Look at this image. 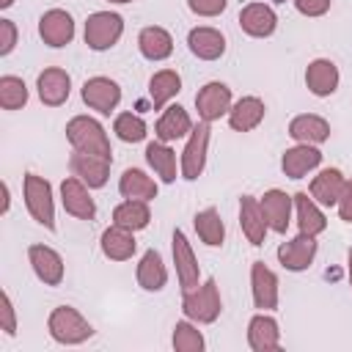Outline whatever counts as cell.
<instances>
[{"label": "cell", "instance_id": "6da1fadb", "mask_svg": "<svg viewBox=\"0 0 352 352\" xmlns=\"http://www.w3.org/2000/svg\"><path fill=\"white\" fill-rule=\"evenodd\" d=\"M47 330H50L52 341H58L63 346H77V344H82V341H88L94 336L91 322L72 305L52 308V314L47 319Z\"/></svg>", "mask_w": 352, "mask_h": 352}, {"label": "cell", "instance_id": "7a4b0ae2", "mask_svg": "<svg viewBox=\"0 0 352 352\" xmlns=\"http://www.w3.org/2000/svg\"><path fill=\"white\" fill-rule=\"evenodd\" d=\"M66 140L72 143L74 151H85V154H99V157H113L110 148V138L104 132V126L91 118V116H74L66 124Z\"/></svg>", "mask_w": 352, "mask_h": 352}, {"label": "cell", "instance_id": "3957f363", "mask_svg": "<svg viewBox=\"0 0 352 352\" xmlns=\"http://www.w3.org/2000/svg\"><path fill=\"white\" fill-rule=\"evenodd\" d=\"M182 311L190 322L195 324H212L220 311H223V300H220V289H217V280L209 278L204 280L201 286H195L192 292H184L182 297Z\"/></svg>", "mask_w": 352, "mask_h": 352}, {"label": "cell", "instance_id": "277c9868", "mask_svg": "<svg viewBox=\"0 0 352 352\" xmlns=\"http://www.w3.org/2000/svg\"><path fill=\"white\" fill-rule=\"evenodd\" d=\"M25 206L38 226L55 231V201H52V187L44 176L25 173Z\"/></svg>", "mask_w": 352, "mask_h": 352}, {"label": "cell", "instance_id": "5b68a950", "mask_svg": "<svg viewBox=\"0 0 352 352\" xmlns=\"http://www.w3.org/2000/svg\"><path fill=\"white\" fill-rule=\"evenodd\" d=\"M124 36V16L116 11H94L85 19V44L94 52H104Z\"/></svg>", "mask_w": 352, "mask_h": 352}, {"label": "cell", "instance_id": "8992f818", "mask_svg": "<svg viewBox=\"0 0 352 352\" xmlns=\"http://www.w3.org/2000/svg\"><path fill=\"white\" fill-rule=\"evenodd\" d=\"M209 121H201L198 126H192L190 132V140L179 157V168H182V179L187 182H195L204 168H206V148H209Z\"/></svg>", "mask_w": 352, "mask_h": 352}, {"label": "cell", "instance_id": "52a82bcc", "mask_svg": "<svg viewBox=\"0 0 352 352\" xmlns=\"http://www.w3.org/2000/svg\"><path fill=\"white\" fill-rule=\"evenodd\" d=\"M80 96L91 110H96L102 116H110L121 102V85L110 77H88L82 82Z\"/></svg>", "mask_w": 352, "mask_h": 352}, {"label": "cell", "instance_id": "ba28073f", "mask_svg": "<svg viewBox=\"0 0 352 352\" xmlns=\"http://www.w3.org/2000/svg\"><path fill=\"white\" fill-rule=\"evenodd\" d=\"M170 250H173L176 278H179L182 292H192L195 286H201V267H198V258H195V253H192V248H190V242H187V236H184L182 228L173 231Z\"/></svg>", "mask_w": 352, "mask_h": 352}, {"label": "cell", "instance_id": "9c48e42d", "mask_svg": "<svg viewBox=\"0 0 352 352\" xmlns=\"http://www.w3.org/2000/svg\"><path fill=\"white\" fill-rule=\"evenodd\" d=\"M195 110H198V118L201 121H217L223 116H228L231 110V88L220 80H212L206 82L198 94H195Z\"/></svg>", "mask_w": 352, "mask_h": 352}, {"label": "cell", "instance_id": "30bf717a", "mask_svg": "<svg viewBox=\"0 0 352 352\" xmlns=\"http://www.w3.org/2000/svg\"><path fill=\"white\" fill-rule=\"evenodd\" d=\"M110 162H113V157H99V154L74 151V154L69 157V170H72V176H77L80 182H85L91 190H99V187L107 184Z\"/></svg>", "mask_w": 352, "mask_h": 352}, {"label": "cell", "instance_id": "8fae6325", "mask_svg": "<svg viewBox=\"0 0 352 352\" xmlns=\"http://www.w3.org/2000/svg\"><path fill=\"white\" fill-rule=\"evenodd\" d=\"M88 190L91 187L85 182H80L77 176H66L60 182V204L77 220H94L96 217V204H94Z\"/></svg>", "mask_w": 352, "mask_h": 352}, {"label": "cell", "instance_id": "7c38bea8", "mask_svg": "<svg viewBox=\"0 0 352 352\" xmlns=\"http://www.w3.org/2000/svg\"><path fill=\"white\" fill-rule=\"evenodd\" d=\"M38 36L47 47H66L74 38V19L63 8H50L38 19Z\"/></svg>", "mask_w": 352, "mask_h": 352}, {"label": "cell", "instance_id": "4fadbf2b", "mask_svg": "<svg viewBox=\"0 0 352 352\" xmlns=\"http://www.w3.org/2000/svg\"><path fill=\"white\" fill-rule=\"evenodd\" d=\"M316 236H308V234H297L294 239L289 242H280L278 248V261L283 264V270L289 272H302L314 264V256H316Z\"/></svg>", "mask_w": 352, "mask_h": 352}, {"label": "cell", "instance_id": "5bb4252c", "mask_svg": "<svg viewBox=\"0 0 352 352\" xmlns=\"http://www.w3.org/2000/svg\"><path fill=\"white\" fill-rule=\"evenodd\" d=\"M28 261L36 272V278L44 286H60L63 280V258L58 250H52L50 245H30L28 248Z\"/></svg>", "mask_w": 352, "mask_h": 352}, {"label": "cell", "instance_id": "9a60e30c", "mask_svg": "<svg viewBox=\"0 0 352 352\" xmlns=\"http://www.w3.org/2000/svg\"><path fill=\"white\" fill-rule=\"evenodd\" d=\"M250 292H253V305L258 311L278 308V275L264 261L250 264Z\"/></svg>", "mask_w": 352, "mask_h": 352}, {"label": "cell", "instance_id": "2e32d148", "mask_svg": "<svg viewBox=\"0 0 352 352\" xmlns=\"http://www.w3.org/2000/svg\"><path fill=\"white\" fill-rule=\"evenodd\" d=\"M36 91L47 107H60L72 94V77H69V72L50 66L36 77Z\"/></svg>", "mask_w": 352, "mask_h": 352}, {"label": "cell", "instance_id": "e0dca14e", "mask_svg": "<svg viewBox=\"0 0 352 352\" xmlns=\"http://www.w3.org/2000/svg\"><path fill=\"white\" fill-rule=\"evenodd\" d=\"M258 201H261V209H264V217H267L270 231H275V234H286V231H289V223H292V206H294V198L286 195L283 190L272 187V190H267Z\"/></svg>", "mask_w": 352, "mask_h": 352}, {"label": "cell", "instance_id": "ac0fdd59", "mask_svg": "<svg viewBox=\"0 0 352 352\" xmlns=\"http://www.w3.org/2000/svg\"><path fill=\"white\" fill-rule=\"evenodd\" d=\"M239 226H242V234L245 239L258 248L264 245V236H267V217H264V209H261V201L253 198V195H242L239 198Z\"/></svg>", "mask_w": 352, "mask_h": 352}, {"label": "cell", "instance_id": "d6986e66", "mask_svg": "<svg viewBox=\"0 0 352 352\" xmlns=\"http://www.w3.org/2000/svg\"><path fill=\"white\" fill-rule=\"evenodd\" d=\"M239 28L253 38H267L278 28V16L267 3H248L239 11Z\"/></svg>", "mask_w": 352, "mask_h": 352}, {"label": "cell", "instance_id": "ffe728a7", "mask_svg": "<svg viewBox=\"0 0 352 352\" xmlns=\"http://www.w3.org/2000/svg\"><path fill=\"white\" fill-rule=\"evenodd\" d=\"M192 132V118L190 113L182 107V104H165L162 107V116L154 126V138L162 140V143H173L184 135Z\"/></svg>", "mask_w": 352, "mask_h": 352}, {"label": "cell", "instance_id": "44dd1931", "mask_svg": "<svg viewBox=\"0 0 352 352\" xmlns=\"http://www.w3.org/2000/svg\"><path fill=\"white\" fill-rule=\"evenodd\" d=\"M319 162H322V151H319L316 146H311V143H297V146H292V148L283 151V157H280V170H283V176H289V179H302L308 170L319 168Z\"/></svg>", "mask_w": 352, "mask_h": 352}, {"label": "cell", "instance_id": "7402d4cb", "mask_svg": "<svg viewBox=\"0 0 352 352\" xmlns=\"http://www.w3.org/2000/svg\"><path fill=\"white\" fill-rule=\"evenodd\" d=\"M248 344L253 352H272L280 346V330L270 311H261L248 322Z\"/></svg>", "mask_w": 352, "mask_h": 352}, {"label": "cell", "instance_id": "603a6c76", "mask_svg": "<svg viewBox=\"0 0 352 352\" xmlns=\"http://www.w3.org/2000/svg\"><path fill=\"white\" fill-rule=\"evenodd\" d=\"M187 47H190V52H192L195 58H201V60H217V58H223V52H226V36H223L217 28L201 25V28H192V30L187 33Z\"/></svg>", "mask_w": 352, "mask_h": 352}, {"label": "cell", "instance_id": "cb8c5ba5", "mask_svg": "<svg viewBox=\"0 0 352 352\" xmlns=\"http://www.w3.org/2000/svg\"><path fill=\"white\" fill-rule=\"evenodd\" d=\"M338 80H341L338 66L330 58H316L305 69V85H308V91L314 96H330V94H336Z\"/></svg>", "mask_w": 352, "mask_h": 352}, {"label": "cell", "instance_id": "d4e9b609", "mask_svg": "<svg viewBox=\"0 0 352 352\" xmlns=\"http://www.w3.org/2000/svg\"><path fill=\"white\" fill-rule=\"evenodd\" d=\"M289 138L297 140V143L319 146L330 138V124L316 113H300L289 121Z\"/></svg>", "mask_w": 352, "mask_h": 352}, {"label": "cell", "instance_id": "484cf974", "mask_svg": "<svg viewBox=\"0 0 352 352\" xmlns=\"http://www.w3.org/2000/svg\"><path fill=\"white\" fill-rule=\"evenodd\" d=\"M264 116H267V107L258 96H242L231 104L228 124H231L234 132H250L264 121Z\"/></svg>", "mask_w": 352, "mask_h": 352}, {"label": "cell", "instance_id": "4316f807", "mask_svg": "<svg viewBox=\"0 0 352 352\" xmlns=\"http://www.w3.org/2000/svg\"><path fill=\"white\" fill-rule=\"evenodd\" d=\"M99 245H102V253H104L110 261H129V258L135 256V248H138L135 231H129V228H124V226H116V223L102 231Z\"/></svg>", "mask_w": 352, "mask_h": 352}, {"label": "cell", "instance_id": "83f0119b", "mask_svg": "<svg viewBox=\"0 0 352 352\" xmlns=\"http://www.w3.org/2000/svg\"><path fill=\"white\" fill-rule=\"evenodd\" d=\"M135 278H138V286H140L143 292H160V289H165V283H168V267H165L160 250L148 248V250L140 256Z\"/></svg>", "mask_w": 352, "mask_h": 352}, {"label": "cell", "instance_id": "f1b7e54d", "mask_svg": "<svg viewBox=\"0 0 352 352\" xmlns=\"http://www.w3.org/2000/svg\"><path fill=\"white\" fill-rule=\"evenodd\" d=\"M138 50L146 60H165L173 52V36L160 25H148L138 33Z\"/></svg>", "mask_w": 352, "mask_h": 352}, {"label": "cell", "instance_id": "f546056e", "mask_svg": "<svg viewBox=\"0 0 352 352\" xmlns=\"http://www.w3.org/2000/svg\"><path fill=\"white\" fill-rule=\"evenodd\" d=\"M344 173L338 168H324L311 179V198L319 206H336L344 190Z\"/></svg>", "mask_w": 352, "mask_h": 352}, {"label": "cell", "instance_id": "4dcf8cb0", "mask_svg": "<svg viewBox=\"0 0 352 352\" xmlns=\"http://www.w3.org/2000/svg\"><path fill=\"white\" fill-rule=\"evenodd\" d=\"M118 192H121V198H129V201H154L157 182L140 168H126L118 179Z\"/></svg>", "mask_w": 352, "mask_h": 352}, {"label": "cell", "instance_id": "1f68e13d", "mask_svg": "<svg viewBox=\"0 0 352 352\" xmlns=\"http://www.w3.org/2000/svg\"><path fill=\"white\" fill-rule=\"evenodd\" d=\"M292 198H294V212H297V228H300V234L319 236L327 228V220H324L319 204L314 198H308V192H294Z\"/></svg>", "mask_w": 352, "mask_h": 352}, {"label": "cell", "instance_id": "d6a6232c", "mask_svg": "<svg viewBox=\"0 0 352 352\" xmlns=\"http://www.w3.org/2000/svg\"><path fill=\"white\" fill-rule=\"evenodd\" d=\"M179 91H182V77L173 69H160L148 80V99H151L154 110H162Z\"/></svg>", "mask_w": 352, "mask_h": 352}, {"label": "cell", "instance_id": "836d02e7", "mask_svg": "<svg viewBox=\"0 0 352 352\" xmlns=\"http://www.w3.org/2000/svg\"><path fill=\"white\" fill-rule=\"evenodd\" d=\"M146 162L148 168L165 182V184H173L176 182V151L162 143V140H151L146 146Z\"/></svg>", "mask_w": 352, "mask_h": 352}, {"label": "cell", "instance_id": "e575fe53", "mask_svg": "<svg viewBox=\"0 0 352 352\" xmlns=\"http://www.w3.org/2000/svg\"><path fill=\"white\" fill-rule=\"evenodd\" d=\"M148 220H151L148 201H129V198H124V201L113 209V223H116V226H124V228H129V231L146 228Z\"/></svg>", "mask_w": 352, "mask_h": 352}, {"label": "cell", "instance_id": "d590c367", "mask_svg": "<svg viewBox=\"0 0 352 352\" xmlns=\"http://www.w3.org/2000/svg\"><path fill=\"white\" fill-rule=\"evenodd\" d=\"M192 223H195V231H198V236H201L204 245H209V248H220L223 245L226 226H223V217H220L217 209H212V206L209 209H201L192 217Z\"/></svg>", "mask_w": 352, "mask_h": 352}, {"label": "cell", "instance_id": "8d00e7d4", "mask_svg": "<svg viewBox=\"0 0 352 352\" xmlns=\"http://www.w3.org/2000/svg\"><path fill=\"white\" fill-rule=\"evenodd\" d=\"M28 104V85L16 74L0 77V107L3 110H19Z\"/></svg>", "mask_w": 352, "mask_h": 352}, {"label": "cell", "instance_id": "74e56055", "mask_svg": "<svg viewBox=\"0 0 352 352\" xmlns=\"http://www.w3.org/2000/svg\"><path fill=\"white\" fill-rule=\"evenodd\" d=\"M113 132H116V138L124 140V143H140V140H146V135H148L146 121H143L140 116H135V113H118L116 121H113Z\"/></svg>", "mask_w": 352, "mask_h": 352}, {"label": "cell", "instance_id": "f35d334b", "mask_svg": "<svg viewBox=\"0 0 352 352\" xmlns=\"http://www.w3.org/2000/svg\"><path fill=\"white\" fill-rule=\"evenodd\" d=\"M170 341H173V349L176 352H201L206 346L201 330L190 319H182V322L173 324V338Z\"/></svg>", "mask_w": 352, "mask_h": 352}, {"label": "cell", "instance_id": "ab89813d", "mask_svg": "<svg viewBox=\"0 0 352 352\" xmlns=\"http://www.w3.org/2000/svg\"><path fill=\"white\" fill-rule=\"evenodd\" d=\"M0 330L6 336H16V311H14L11 294L6 289L0 292Z\"/></svg>", "mask_w": 352, "mask_h": 352}, {"label": "cell", "instance_id": "60d3db41", "mask_svg": "<svg viewBox=\"0 0 352 352\" xmlns=\"http://www.w3.org/2000/svg\"><path fill=\"white\" fill-rule=\"evenodd\" d=\"M228 6V0H187V8L198 16H217L223 14Z\"/></svg>", "mask_w": 352, "mask_h": 352}, {"label": "cell", "instance_id": "b9f144b4", "mask_svg": "<svg viewBox=\"0 0 352 352\" xmlns=\"http://www.w3.org/2000/svg\"><path fill=\"white\" fill-rule=\"evenodd\" d=\"M16 47V25L11 19H0V55H11V50Z\"/></svg>", "mask_w": 352, "mask_h": 352}, {"label": "cell", "instance_id": "7bdbcfd3", "mask_svg": "<svg viewBox=\"0 0 352 352\" xmlns=\"http://www.w3.org/2000/svg\"><path fill=\"white\" fill-rule=\"evenodd\" d=\"M294 8L302 14V16H322L330 11V3L333 0H292Z\"/></svg>", "mask_w": 352, "mask_h": 352}, {"label": "cell", "instance_id": "ee69618b", "mask_svg": "<svg viewBox=\"0 0 352 352\" xmlns=\"http://www.w3.org/2000/svg\"><path fill=\"white\" fill-rule=\"evenodd\" d=\"M338 217L344 223H352V179L344 182V190H341V198H338Z\"/></svg>", "mask_w": 352, "mask_h": 352}, {"label": "cell", "instance_id": "f6af8a7d", "mask_svg": "<svg viewBox=\"0 0 352 352\" xmlns=\"http://www.w3.org/2000/svg\"><path fill=\"white\" fill-rule=\"evenodd\" d=\"M8 206H11V192H8V184L3 182V214H8Z\"/></svg>", "mask_w": 352, "mask_h": 352}, {"label": "cell", "instance_id": "bcb514c9", "mask_svg": "<svg viewBox=\"0 0 352 352\" xmlns=\"http://www.w3.org/2000/svg\"><path fill=\"white\" fill-rule=\"evenodd\" d=\"M346 272H349V286H352V250H349V256H346Z\"/></svg>", "mask_w": 352, "mask_h": 352}, {"label": "cell", "instance_id": "7dc6e473", "mask_svg": "<svg viewBox=\"0 0 352 352\" xmlns=\"http://www.w3.org/2000/svg\"><path fill=\"white\" fill-rule=\"evenodd\" d=\"M14 6V0H0V8H11Z\"/></svg>", "mask_w": 352, "mask_h": 352}, {"label": "cell", "instance_id": "c3c4849f", "mask_svg": "<svg viewBox=\"0 0 352 352\" xmlns=\"http://www.w3.org/2000/svg\"><path fill=\"white\" fill-rule=\"evenodd\" d=\"M110 3H132V0H110Z\"/></svg>", "mask_w": 352, "mask_h": 352}]
</instances>
